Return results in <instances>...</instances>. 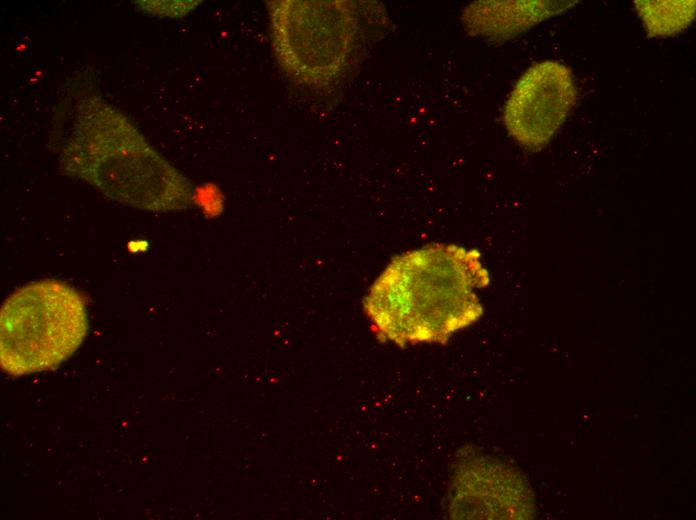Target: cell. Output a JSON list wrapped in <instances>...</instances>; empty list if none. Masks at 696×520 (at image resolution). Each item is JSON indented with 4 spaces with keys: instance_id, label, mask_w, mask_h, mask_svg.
<instances>
[{
    "instance_id": "obj_1",
    "label": "cell",
    "mask_w": 696,
    "mask_h": 520,
    "mask_svg": "<svg viewBox=\"0 0 696 520\" xmlns=\"http://www.w3.org/2000/svg\"><path fill=\"white\" fill-rule=\"evenodd\" d=\"M489 282L478 251L429 245L392 260L369 288L363 309L381 341L445 343L481 317L476 291Z\"/></svg>"
},
{
    "instance_id": "obj_2",
    "label": "cell",
    "mask_w": 696,
    "mask_h": 520,
    "mask_svg": "<svg viewBox=\"0 0 696 520\" xmlns=\"http://www.w3.org/2000/svg\"><path fill=\"white\" fill-rule=\"evenodd\" d=\"M381 5L349 0L267 1L270 40L284 73L325 89L339 82L363 50Z\"/></svg>"
},
{
    "instance_id": "obj_3",
    "label": "cell",
    "mask_w": 696,
    "mask_h": 520,
    "mask_svg": "<svg viewBox=\"0 0 696 520\" xmlns=\"http://www.w3.org/2000/svg\"><path fill=\"white\" fill-rule=\"evenodd\" d=\"M60 156L68 173L133 207L172 211L192 202L187 179L137 132H75Z\"/></svg>"
},
{
    "instance_id": "obj_4",
    "label": "cell",
    "mask_w": 696,
    "mask_h": 520,
    "mask_svg": "<svg viewBox=\"0 0 696 520\" xmlns=\"http://www.w3.org/2000/svg\"><path fill=\"white\" fill-rule=\"evenodd\" d=\"M88 317L82 295L45 279L26 284L0 312V364L12 376L56 368L82 344Z\"/></svg>"
},
{
    "instance_id": "obj_5",
    "label": "cell",
    "mask_w": 696,
    "mask_h": 520,
    "mask_svg": "<svg viewBox=\"0 0 696 520\" xmlns=\"http://www.w3.org/2000/svg\"><path fill=\"white\" fill-rule=\"evenodd\" d=\"M571 70L557 61L532 65L516 82L503 120L510 136L522 147L537 151L549 143L576 102Z\"/></svg>"
},
{
    "instance_id": "obj_6",
    "label": "cell",
    "mask_w": 696,
    "mask_h": 520,
    "mask_svg": "<svg viewBox=\"0 0 696 520\" xmlns=\"http://www.w3.org/2000/svg\"><path fill=\"white\" fill-rule=\"evenodd\" d=\"M572 1H476L462 12L468 34L503 43L539 22L567 10Z\"/></svg>"
},
{
    "instance_id": "obj_7",
    "label": "cell",
    "mask_w": 696,
    "mask_h": 520,
    "mask_svg": "<svg viewBox=\"0 0 696 520\" xmlns=\"http://www.w3.org/2000/svg\"><path fill=\"white\" fill-rule=\"evenodd\" d=\"M649 36L667 37L686 29L695 17V1H635Z\"/></svg>"
}]
</instances>
